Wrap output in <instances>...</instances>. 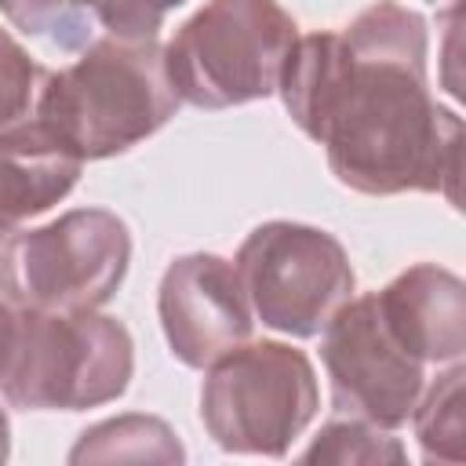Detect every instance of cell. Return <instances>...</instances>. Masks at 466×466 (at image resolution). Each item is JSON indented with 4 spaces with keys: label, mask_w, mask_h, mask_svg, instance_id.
<instances>
[{
    "label": "cell",
    "mask_w": 466,
    "mask_h": 466,
    "mask_svg": "<svg viewBox=\"0 0 466 466\" xmlns=\"http://www.w3.org/2000/svg\"><path fill=\"white\" fill-rule=\"evenodd\" d=\"M295 44L280 0H208L167 40L164 69L178 102L229 109L277 95Z\"/></svg>",
    "instance_id": "277c9868"
},
{
    "label": "cell",
    "mask_w": 466,
    "mask_h": 466,
    "mask_svg": "<svg viewBox=\"0 0 466 466\" xmlns=\"http://www.w3.org/2000/svg\"><path fill=\"white\" fill-rule=\"evenodd\" d=\"M0 15L25 36H40L58 51L91 44L95 0H0Z\"/></svg>",
    "instance_id": "5bb4252c"
},
{
    "label": "cell",
    "mask_w": 466,
    "mask_h": 466,
    "mask_svg": "<svg viewBox=\"0 0 466 466\" xmlns=\"http://www.w3.org/2000/svg\"><path fill=\"white\" fill-rule=\"evenodd\" d=\"M306 462H368V466H382V462H404L408 451L400 448L397 437H390V430L368 426L360 419H346L335 415L328 426H320V433L313 437V444L302 451Z\"/></svg>",
    "instance_id": "9a60e30c"
},
{
    "label": "cell",
    "mask_w": 466,
    "mask_h": 466,
    "mask_svg": "<svg viewBox=\"0 0 466 466\" xmlns=\"http://www.w3.org/2000/svg\"><path fill=\"white\" fill-rule=\"evenodd\" d=\"M204 371L200 422L233 455H288L320 408L313 360L291 342L248 339Z\"/></svg>",
    "instance_id": "5b68a950"
},
{
    "label": "cell",
    "mask_w": 466,
    "mask_h": 466,
    "mask_svg": "<svg viewBox=\"0 0 466 466\" xmlns=\"http://www.w3.org/2000/svg\"><path fill=\"white\" fill-rule=\"evenodd\" d=\"M11 455V422H7V411L0 408V462H7Z\"/></svg>",
    "instance_id": "ac0fdd59"
},
{
    "label": "cell",
    "mask_w": 466,
    "mask_h": 466,
    "mask_svg": "<svg viewBox=\"0 0 466 466\" xmlns=\"http://www.w3.org/2000/svg\"><path fill=\"white\" fill-rule=\"evenodd\" d=\"M40 76L44 69L29 58V51L7 29H0V131L22 124L33 113Z\"/></svg>",
    "instance_id": "2e32d148"
},
{
    "label": "cell",
    "mask_w": 466,
    "mask_h": 466,
    "mask_svg": "<svg viewBox=\"0 0 466 466\" xmlns=\"http://www.w3.org/2000/svg\"><path fill=\"white\" fill-rule=\"evenodd\" d=\"M426 51V18L393 0L299 36L277 91L353 193H441L459 204L462 116L433 98Z\"/></svg>",
    "instance_id": "6da1fadb"
},
{
    "label": "cell",
    "mask_w": 466,
    "mask_h": 466,
    "mask_svg": "<svg viewBox=\"0 0 466 466\" xmlns=\"http://www.w3.org/2000/svg\"><path fill=\"white\" fill-rule=\"evenodd\" d=\"M135 342L98 309L22 306L0 335V397L22 411H84L127 393Z\"/></svg>",
    "instance_id": "3957f363"
},
{
    "label": "cell",
    "mask_w": 466,
    "mask_h": 466,
    "mask_svg": "<svg viewBox=\"0 0 466 466\" xmlns=\"http://www.w3.org/2000/svg\"><path fill=\"white\" fill-rule=\"evenodd\" d=\"M320 364L331 382V411L379 430L408 426L426 364L415 360L386 328L375 291L346 299L320 328Z\"/></svg>",
    "instance_id": "ba28073f"
},
{
    "label": "cell",
    "mask_w": 466,
    "mask_h": 466,
    "mask_svg": "<svg viewBox=\"0 0 466 466\" xmlns=\"http://www.w3.org/2000/svg\"><path fill=\"white\" fill-rule=\"evenodd\" d=\"M178 109L157 36H98L73 66L44 69L29 120L69 157L106 160L157 135Z\"/></svg>",
    "instance_id": "7a4b0ae2"
},
{
    "label": "cell",
    "mask_w": 466,
    "mask_h": 466,
    "mask_svg": "<svg viewBox=\"0 0 466 466\" xmlns=\"http://www.w3.org/2000/svg\"><path fill=\"white\" fill-rule=\"evenodd\" d=\"M131 233L106 208H73L0 233V295L22 309H102L127 277Z\"/></svg>",
    "instance_id": "8992f818"
},
{
    "label": "cell",
    "mask_w": 466,
    "mask_h": 466,
    "mask_svg": "<svg viewBox=\"0 0 466 466\" xmlns=\"http://www.w3.org/2000/svg\"><path fill=\"white\" fill-rule=\"evenodd\" d=\"M182 4L186 0H95V22H102L109 36L146 40V36H157L167 11Z\"/></svg>",
    "instance_id": "e0dca14e"
},
{
    "label": "cell",
    "mask_w": 466,
    "mask_h": 466,
    "mask_svg": "<svg viewBox=\"0 0 466 466\" xmlns=\"http://www.w3.org/2000/svg\"><path fill=\"white\" fill-rule=\"evenodd\" d=\"M11 313H15V306H11V302L0 295V335H4V324H7V317H11Z\"/></svg>",
    "instance_id": "d6986e66"
},
{
    "label": "cell",
    "mask_w": 466,
    "mask_h": 466,
    "mask_svg": "<svg viewBox=\"0 0 466 466\" xmlns=\"http://www.w3.org/2000/svg\"><path fill=\"white\" fill-rule=\"evenodd\" d=\"M379 313L397 342L426 368L459 364L466 353V284L437 266L415 262L375 291Z\"/></svg>",
    "instance_id": "30bf717a"
},
{
    "label": "cell",
    "mask_w": 466,
    "mask_h": 466,
    "mask_svg": "<svg viewBox=\"0 0 466 466\" xmlns=\"http://www.w3.org/2000/svg\"><path fill=\"white\" fill-rule=\"evenodd\" d=\"M80 167L84 164L51 142L29 116L0 131V233L66 200Z\"/></svg>",
    "instance_id": "8fae6325"
},
{
    "label": "cell",
    "mask_w": 466,
    "mask_h": 466,
    "mask_svg": "<svg viewBox=\"0 0 466 466\" xmlns=\"http://www.w3.org/2000/svg\"><path fill=\"white\" fill-rule=\"evenodd\" d=\"M157 313L171 353L200 371L226 350L248 342L255 324L237 266L211 251L178 255L164 269Z\"/></svg>",
    "instance_id": "9c48e42d"
},
{
    "label": "cell",
    "mask_w": 466,
    "mask_h": 466,
    "mask_svg": "<svg viewBox=\"0 0 466 466\" xmlns=\"http://www.w3.org/2000/svg\"><path fill=\"white\" fill-rule=\"evenodd\" d=\"M462 379H466V368L459 360L448 371H441L430 390H422V397L411 411L415 437H419L426 462H451V466L462 462V433H466Z\"/></svg>",
    "instance_id": "4fadbf2b"
},
{
    "label": "cell",
    "mask_w": 466,
    "mask_h": 466,
    "mask_svg": "<svg viewBox=\"0 0 466 466\" xmlns=\"http://www.w3.org/2000/svg\"><path fill=\"white\" fill-rule=\"evenodd\" d=\"M175 430L157 415H116L80 433L69 462H182Z\"/></svg>",
    "instance_id": "7c38bea8"
},
{
    "label": "cell",
    "mask_w": 466,
    "mask_h": 466,
    "mask_svg": "<svg viewBox=\"0 0 466 466\" xmlns=\"http://www.w3.org/2000/svg\"><path fill=\"white\" fill-rule=\"evenodd\" d=\"M233 266L255 320L291 339L320 335L328 317L353 299L357 284L339 237L288 218L255 226Z\"/></svg>",
    "instance_id": "52a82bcc"
}]
</instances>
